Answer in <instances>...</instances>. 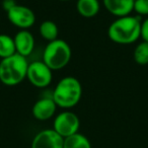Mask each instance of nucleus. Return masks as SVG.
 <instances>
[{"label":"nucleus","mask_w":148,"mask_h":148,"mask_svg":"<svg viewBox=\"0 0 148 148\" xmlns=\"http://www.w3.org/2000/svg\"><path fill=\"white\" fill-rule=\"evenodd\" d=\"M77 12L85 18H91L97 15L101 9L99 0H77Z\"/></svg>","instance_id":"12"},{"label":"nucleus","mask_w":148,"mask_h":148,"mask_svg":"<svg viewBox=\"0 0 148 148\" xmlns=\"http://www.w3.org/2000/svg\"><path fill=\"white\" fill-rule=\"evenodd\" d=\"M134 61L138 65L145 66L148 64V43L147 42H141L137 45L134 50Z\"/></svg>","instance_id":"16"},{"label":"nucleus","mask_w":148,"mask_h":148,"mask_svg":"<svg viewBox=\"0 0 148 148\" xmlns=\"http://www.w3.org/2000/svg\"><path fill=\"white\" fill-rule=\"evenodd\" d=\"M63 148H91V143L86 136L78 132L64 139Z\"/></svg>","instance_id":"13"},{"label":"nucleus","mask_w":148,"mask_h":148,"mask_svg":"<svg viewBox=\"0 0 148 148\" xmlns=\"http://www.w3.org/2000/svg\"><path fill=\"white\" fill-rule=\"evenodd\" d=\"M82 95V86L75 77L67 76L62 78L54 88L52 99L57 107L71 109L79 103Z\"/></svg>","instance_id":"2"},{"label":"nucleus","mask_w":148,"mask_h":148,"mask_svg":"<svg viewBox=\"0 0 148 148\" xmlns=\"http://www.w3.org/2000/svg\"><path fill=\"white\" fill-rule=\"evenodd\" d=\"M71 48L63 40L49 42L43 53V62L53 71L67 66L71 59Z\"/></svg>","instance_id":"4"},{"label":"nucleus","mask_w":148,"mask_h":148,"mask_svg":"<svg viewBox=\"0 0 148 148\" xmlns=\"http://www.w3.org/2000/svg\"><path fill=\"white\" fill-rule=\"evenodd\" d=\"M16 5V2H15L14 0H4L2 2V6H3V9H4L6 12H8L11 8Z\"/></svg>","instance_id":"19"},{"label":"nucleus","mask_w":148,"mask_h":148,"mask_svg":"<svg viewBox=\"0 0 148 148\" xmlns=\"http://www.w3.org/2000/svg\"><path fill=\"white\" fill-rule=\"evenodd\" d=\"M27 78L34 86L44 88L51 83L53 74L52 70L43 61H34L29 64Z\"/></svg>","instance_id":"6"},{"label":"nucleus","mask_w":148,"mask_h":148,"mask_svg":"<svg viewBox=\"0 0 148 148\" xmlns=\"http://www.w3.org/2000/svg\"><path fill=\"white\" fill-rule=\"evenodd\" d=\"M141 38L144 42L148 43V17L141 23Z\"/></svg>","instance_id":"18"},{"label":"nucleus","mask_w":148,"mask_h":148,"mask_svg":"<svg viewBox=\"0 0 148 148\" xmlns=\"http://www.w3.org/2000/svg\"><path fill=\"white\" fill-rule=\"evenodd\" d=\"M134 11L140 15H148V0H134Z\"/></svg>","instance_id":"17"},{"label":"nucleus","mask_w":148,"mask_h":148,"mask_svg":"<svg viewBox=\"0 0 148 148\" xmlns=\"http://www.w3.org/2000/svg\"><path fill=\"white\" fill-rule=\"evenodd\" d=\"M64 138L54 129H45L36 134L31 148H63Z\"/></svg>","instance_id":"8"},{"label":"nucleus","mask_w":148,"mask_h":148,"mask_svg":"<svg viewBox=\"0 0 148 148\" xmlns=\"http://www.w3.org/2000/svg\"><path fill=\"white\" fill-rule=\"evenodd\" d=\"M103 6L117 17L128 16L134 11V0H103Z\"/></svg>","instance_id":"11"},{"label":"nucleus","mask_w":148,"mask_h":148,"mask_svg":"<svg viewBox=\"0 0 148 148\" xmlns=\"http://www.w3.org/2000/svg\"><path fill=\"white\" fill-rule=\"evenodd\" d=\"M15 45V51L18 55L27 58L32 54L35 48V38L31 32L21 29L13 38Z\"/></svg>","instance_id":"10"},{"label":"nucleus","mask_w":148,"mask_h":148,"mask_svg":"<svg viewBox=\"0 0 148 148\" xmlns=\"http://www.w3.org/2000/svg\"><path fill=\"white\" fill-rule=\"evenodd\" d=\"M29 62L27 58L15 53L0 61V81L7 86L19 84L27 78Z\"/></svg>","instance_id":"3"},{"label":"nucleus","mask_w":148,"mask_h":148,"mask_svg":"<svg viewBox=\"0 0 148 148\" xmlns=\"http://www.w3.org/2000/svg\"><path fill=\"white\" fill-rule=\"evenodd\" d=\"M60 1H70V0H60Z\"/></svg>","instance_id":"20"},{"label":"nucleus","mask_w":148,"mask_h":148,"mask_svg":"<svg viewBox=\"0 0 148 148\" xmlns=\"http://www.w3.org/2000/svg\"><path fill=\"white\" fill-rule=\"evenodd\" d=\"M7 18L14 27L27 29L36 23V14L29 7L16 4L7 12Z\"/></svg>","instance_id":"7"},{"label":"nucleus","mask_w":148,"mask_h":148,"mask_svg":"<svg viewBox=\"0 0 148 148\" xmlns=\"http://www.w3.org/2000/svg\"><path fill=\"white\" fill-rule=\"evenodd\" d=\"M80 121L76 114L65 111L56 116L53 123V129L64 139L78 133Z\"/></svg>","instance_id":"5"},{"label":"nucleus","mask_w":148,"mask_h":148,"mask_svg":"<svg viewBox=\"0 0 148 148\" xmlns=\"http://www.w3.org/2000/svg\"><path fill=\"white\" fill-rule=\"evenodd\" d=\"M56 110H57V105L52 97H43L36 101L32 113L34 117L39 121H47L55 115Z\"/></svg>","instance_id":"9"},{"label":"nucleus","mask_w":148,"mask_h":148,"mask_svg":"<svg viewBox=\"0 0 148 148\" xmlns=\"http://www.w3.org/2000/svg\"><path fill=\"white\" fill-rule=\"evenodd\" d=\"M141 21L138 16L117 17L110 25L108 36L110 40L120 45L133 44L141 37Z\"/></svg>","instance_id":"1"},{"label":"nucleus","mask_w":148,"mask_h":148,"mask_svg":"<svg viewBox=\"0 0 148 148\" xmlns=\"http://www.w3.org/2000/svg\"><path fill=\"white\" fill-rule=\"evenodd\" d=\"M40 35L42 36L43 39H45L48 42L55 41L58 39L59 35V29L57 25L52 21H45L41 23L39 27Z\"/></svg>","instance_id":"14"},{"label":"nucleus","mask_w":148,"mask_h":148,"mask_svg":"<svg viewBox=\"0 0 148 148\" xmlns=\"http://www.w3.org/2000/svg\"><path fill=\"white\" fill-rule=\"evenodd\" d=\"M15 53L16 51L13 38L9 37L8 35H0V58H8Z\"/></svg>","instance_id":"15"}]
</instances>
